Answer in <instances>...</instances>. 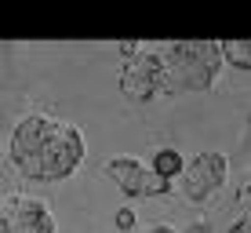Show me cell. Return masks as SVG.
I'll use <instances>...</instances> for the list:
<instances>
[{"instance_id":"obj_1","label":"cell","mask_w":251,"mask_h":233,"mask_svg":"<svg viewBox=\"0 0 251 233\" xmlns=\"http://www.w3.org/2000/svg\"><path fill=\"white\" fill-rule=\"evenodd\" d=\"M160 55L168 66V95L207 91L226 66V51L219 40H178L164 44Z\"/></svg>"},{"instance_id":"obj_2","label":"cell","mask_w":251,"mask_h":233,"mask_svg":"<svg viewBox=\"0 0 251 233\" xmlns=\"http://www.w3.org/2000/svg\"><path fill=\"white\" fill-rule=\"evenodd\" d=\"M84 157H88L84 131L73 128V124H66V120H55L44 150L37 153V160H33L22 175L33 179V182H62V179H69L84 164Z\"/></svg>"},{"instance_id":"obj_3","label":"cell","mask_w":251,"mask_h":233,"mask_svg":"<svg viewBox=\"0 0 251 233\" xmlns=\"http://www.w3.org/2000/svg\"><path fill=\"white\" fill-rule=\"evenodd\" d=\"M120 91L131 102H153L160 95H168V66H164L160 48H150L142 55H135L131 62H124V70H120Z\"/></svg>"},{"instance_id":"obj_4","label":"cell","mask_w":251,"mask_h":233,"mask_svg":"<svg viewBox=\"0 0 251 233\" xmlns=\"http://www.w3.org/2000/svg\"><path fill=\"white\" fill-rule=\"evenodd\" d=\"M229 179V157L222 150H201L193 160H186V171L178 175L186 201L204 204L211 193H219Z\"/></svg>"},{"instance_id":"obj_5","label":"cell","mask_w":251,"mask_h":233,"mask_svg":"<svg viewBox=\"0 0 251 233\" xmlns=\"http://www.w3.org/2000/svg\"><path fill=\"white\" fill-rule=\"evenodd\" d=\"M102 171L117 182V189L124 197H168L175 189V179H160L138 157H109L102 164Z\"/></svg>"},{"instance_id":"obj_6","label":"cell","mask_w":251,"mask_h":233,"mask_svg":"<svg viewBox=\"0 0 251 233\" xmlns=\"http://www.w3.org/2000/svg\"><path fill=\"white\" fill-rule=\"evenodd\" d=\"M0 233H55V215L37 197H7L0 204Z\"/></svg>"},{"instance_id":"obj_7","label":"cell","mask_w":251,"mask_h":233,"mask_svg":"<svg viewBox=\"0 0 251 233\" xmlns=\"http://www.w3.org/2000/svg\"><path fill=\"white\" fill-rule=\"evenodd\" d=\"M51 128H55V117H44V113L22 117L19 124H15V131H11V142H7V160H11L19 171H25L33 160H37V153L44 150Z\"/></svg>"},{"instance_id":"obj_8","label":"cell","mask_w":251,"mask_h":233,"mask_svg":"<svg viewBox=\"0 0 251 233\" xmlns=\"http://www.w3.org/2000/svg\"><path fill=\"white\" fill-rule=\"evenodd\" d=\"M150 168L157 171L160 179H178V175L186 171V157H182L178 150H171V146H160V150H153Z\"/></svg>"},{"instance_id":"obj_9","label":"cell","mask_w":251,"mask_h":233,"mask_svg":"<svg viewBox=\"0 0 251 233\" xmlns=\"http://www.w3.org/2000/svg\"><path fill=\"white\" fill-rule=\"evenodd\" d=\"M222 51H226V66L251 73V40H222Z\"/></svg>"},{"instance_id":"obj_10","label":"cell","mask_w":251,"mask_h":233,"mask_svg":"<svg viewBox=\"0 0 251 233\" xmlns=\"http://www.w3.org/2000/svg\"><path fill=\"white\" fill-rule=\"evenodd\" d=\"M113 226H117L120 233L135 230V226H138V215H135V208H120V211L113 215Z\"/></svg>"},{"instance_id":"obj_11","label":"cell","mask_w":251,"mask_h":233,"mask_svg":"<svg viewBox=\"0 0 251 233\" xmlns=\"http://www.w3.org/2000/svg\"><path fill=\"white\" fill-rule=\"evenodd\" d=\"M237 204L244 208V215H251V171L244 175V182H240V189H237Z\"/></svg>"},{"instance_id":"obj_12","label":"cell","mask_w":251,"mask_h":233,"mask_svg":"<svg viewBox=\"0 0 251 233\" xmlns=\"http://www.w3.org/2000/svg\"><path fill=\"white\" fill-rule=\"evenodd\" d=\"M142 51H146V48L138 44V40H120V44H117V55H120V58H127V62H131L135 55H142Z\"/></svg>"},{"instance_id":"obj_13","label":"cell","mask_w":251,"mask_h":233,"mask_svg":"<svg viewBox=\"0 0 251 233\" xmlns=\"http://www.w3.org/2000/svg\"><path fill=\"white\" fill-rule=\"evenodd\" d=\"M229 233H251V215H240V219L229 226Z\"/></svg>"},{"instance_id":"obj_14","label":"cell","mask_w":251,"mask_h":233,"mask_svg":"<svg viewBox=\"0 0 251 233\" xmlns=\"http://www.w3.org/2000/svg\"><path fill=\"white\" fill-rule=\"evenodd\" d=\"M150 233H178V230L168 226V222H157V226H150Z\"/></svg>"}]
</instances>
